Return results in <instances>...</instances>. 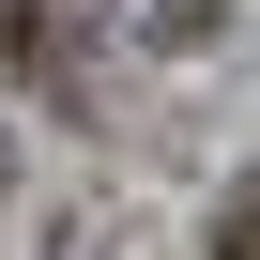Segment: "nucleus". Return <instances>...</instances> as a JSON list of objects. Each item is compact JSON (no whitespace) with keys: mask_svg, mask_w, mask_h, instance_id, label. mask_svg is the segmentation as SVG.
Listing matches in <instances>:
<instances>
[{"mask_svg":"<svg viewBox=\"0 0 260 260\" xmlns=\"http://www.w3.org/2000/svg\"><path fill=\"white\" fill-rule=\"evenodd\" d=\"M214 260H260V184L230 199V230H214Z\"/></svg>","mask_w":260,"mask_h":260,"instance_id":"nucleus-1","label":"nucleus"}]
</instances>
